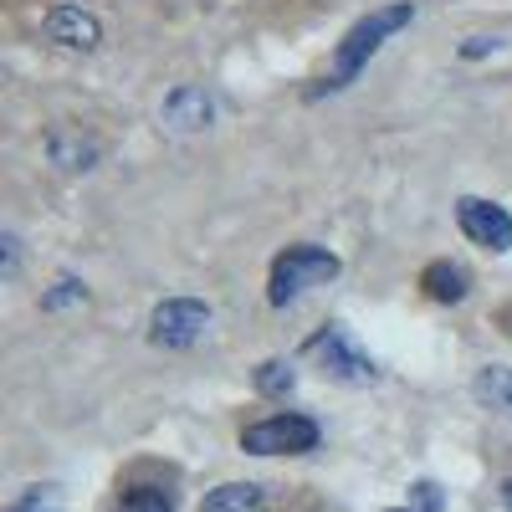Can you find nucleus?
Returning a JSON list of instances; mask_svg holds the SVG:
<instances>
[{
  "label": "nucleus",
  "instance_id": "ddd939ff",
  "mask_svg": "<svg viewBox=\"0 0 512 512\" xmlns=\"http://www.w3.org/2000/svg\"><path fill=\"white\" fill-rule=\"evenodd\" d=\"M251 384L262 395H272V400H282L292 384H297V369L287 364V359H267V364H256V374H251Z\"/></svg>",
  "mask_w": 512,
  "mask_h": 512
},
{
  "label": "nucleus",
  "instance_id": "423d86ee",
  "mask_svg": "<svg viewBox=\"0 0 512 512\" xmlns=\"http://www.w3.org/2000/svg\"><path fill=\"white\" fill-rule=\"evenodd\" d=\"M456 226L461 236L482 246V251H512V210L482 200V195H461L456 200Z\"/></svg>",
  "mask_w": 512,
  "mask_h": 512
},
{
  "label": "nucleus",
  "instance_id": "39448f33",
  "mask_svg": "<svg viewBox=\"0 0 512 512\" xmlns=\"http://www.w3.org/2000/svg\"><path fill=\"white\" fill-rule=\"evenodd\" d=\"M205 328H210V308L200 297H164L149 313V338L159 349H190Z\"/></svg>",
  "mask_w": 512,
  "mask_h": 512
},
{
  "label": "nucleus",
  "instance_id": "9b49d317",
  "mask_svg": "<svg viewBox=\"0 0 512 512\" xmlns=\"http://www.w3.org/2000/svg\"><path fill=\"white\" fill-rule=\"evenodd\" d=\"M420 287L431 292L436 303H461V297H466V272L456 262H431L420 272Z\"/></svg>",
  "mask_w": 512,
  "mask_h": 512
},
{
  "label": "nucleus",
  "instance_id": "f3484780",
  "mask_svg": "<svg viewBox=\"0 0 512 512\" xmlns=\"http://www.w3.org/2000/svg\"><path fill=\"white\" fill-rule=\"evenodd\" d=\"M492 52H502L497 36H472V41H461V62H482V57H492Z\"/></svg>",
  "mask_w": 512,
  "mask_h": 512
},
{
  "label": "nucleus",
  "instance_id": "f8f14e48",
  "mask_svg": "<svg viewBox=\"0 0 512 512\" xmlns=\"http://www.w3.org/2000/svg\"><path fill=\"white\" fill-rule=\"evenodd\" d=\"M47 154L62 164V169H88L98 159V144L93 139H72V134H52L47 139Z\"/></svg>",
  "mask_w": 512,
  "mask_h": 512
},
{
  "label": "nucleus",
  "instance_id": "aec40b11",
  "mask_svg": "<svg viewBox=\"0 0 512 512\" xmlns=\"http://www.w3.org/2000/svg\"><path fill=\"white\" fill-rule=\"evenodd\" d=\"M502 497H507V507H512V482H502Z\"/></svg>",
  "mask_w": 512,
  "mask_h": 512
},
{
  "label": "nucleus",
  "instance_id": "412c9836",
  "mask_svg": "<svg viewBox=\"0 0 512 512\" xmlns=\"http://www.w3.org/2000/svg\"><path fill=\"white\" fill-rule=\"evenodd\" d=\"M390 512H410V507H390Z\"/></svg>",
  "mask_w": 512,
  "mask_h": 512
},
{
  "label": "nucleus",
  "instance_id": "6ab92c4d",
  "mask_svg": "<svg viewBox=\"0 0 512 512\" xmlns=\"http://www.w3.org/2000/svg\"><path fill=\"white\" fill-rule=\"evenodd\" d=\"M415 502H420L425 512H441V487H436V482H415Z\"/></svg>",
  "mask_w": 512,
  "mask_h": 512
},
{
  "label": "nucleus",
  "instance_id": "2eb2a0df",
  "mask_svg": "<svg viewBox=\"0 0 512 512\" xmlns=\"http://www.w3.org/2000/svg\"><path fill=\"white\" fill-rule=\"evenodd\" d=\"M6 512H62V497H57V487H31V492H21Z\"/></svg>",
  "mask_w": 512,
  "mask_h": 512
},
{
  "label": "nucleus",
  "instance_id": "7ed1b4c3",
  "mask_svg": "<svg viewBox=\"0 0 512 512\" xmlns=\"http://www.w3.org/2000/svg\"><path fill=\"white\" fill-rule=\"evenodd\" d=\"M303 359H313L328 379L338 384H374L379 379V364L354 344V333L344 323H323L308 344H303Z\"/></svg>",
  "mask_w": 512,
  "mask_h": 512
},
{
  "label": "nucleus",
  "instance_id": "20e7f679",
  "mask_svg": "<svg viewBox=\"0 0 512 512\" xmlns=\"http://www.w3.org/2000/svg\"><path fill=\"white\" fill-rule=\"evenodd\" d=\"M318 441H323V431L308 415H267L251 431H241L246 456H303V451H318Z\"/></svg>",
  "mask_w": 512,
  "mask_h": 512
},
{
  "label": "nucleus",
  "instance_id": "6e6552de",
  "mask_svg": "<svg viewBox=\"0 0 512 512\" xmlns=\"http://www.w3.org/2000/svg\"><path fill=\"white\" fill-rule=\"evenodd\" d=\"M159 118H164L169 134H200V128H210V118H216V103H210V93H205V88L185 82V88H175V93L164 98Z\"/></svg>",
  "mask_w": 512,
  "mask_h": 512
},
{
  "label": "nucleus",
  "instance_id": "1a4fd4ad",
  "mask_svg": "<svg viewBox=\"0 0 512 512\" xmlns=\"http://www.w3.org/2000/svg\"><path fill=\"white\" fill-rule=\"evenodd\" d=\"M200 512H267V497L256 482H226L200 502Z\"/></svg>",
  "mask_w": 512,
  "mask_h": 512
},
{
  "label": "nucleus",
  "instance_id": "a211bd4d",
  "mask_svg": "<svg viewBox=\"0 0 512 512\" xmlns=\"http://www.w3.org/2000/svg\"><path fill=\"white\" fill-rule=\"evenodd\" d=\"M21 267V241L16 236H0V277H11Z\"/></svg>",
  "mask_w": 512,
  "mask_h": 512
},
{
  "label": "nucleus",
  "instance_id": "f03ea898",
  "mask_svg": "<svg viewBox=\"0 0 512 512\" xmlns=\"http://www.w3.org/2000/svg\"><path fill=\"white\" fill-rule=\"evenodd\" d=\"M338 272H344V262H338L328 246L297 241V246L277 251V262H272V272H267V297H272V308H287V303H297L303 292L328 287Z\"/></svg>",
  "mask_w": 512,
  "mask_h": 512
},
{
  "label": "nucleus",
  "instance_id": "4468645a",
  "mask_svg": "<svg viewBox=\"0 0 512 512\" xmlns=\"http://www.w3.org/2000/svg\"><path fill=\"white\" fill-rule=\"evenodd\" d=\"M118 512H175V497L159 487H134V492H123Z\"/></svg>",
  "mask_w": 512,
  "mask_h": 512
},
{
  "label": "nucleus",
  "instance_id": "dca6fc26",
  "mask_svg": "<svg viewBox=\"0 0 512 512\" xmlns=\"http://www.w3.org/2000/svg\"><path fill=\"white\" fill-rule=\"evenodd\" d=\"M82 297H88V287H82L77 277H62V282H57V292L41 297V308H67V303H82Z\"/></svg>",
  "mask_w": 512,
  "mask_h": 512
},
{
  "label": "nucleus",
  "instance_id": "9d476101",
  "mask_svg": "<svg viewBox=\"0 0 512 512\" xmlns=\"http://www.w3.org/2000/svg\"><path fill=\"white\" fill-rule=\"evenodd\" d=\"M477 400H482L492 415H507V420H512V369L487 364V369L477 374Z\"/></svg>",
  "mask_w": 512,
  "mask_h": 512
},
{
  "label": "nucleus",
  "instance_id": "0eeeda50",
  "mask_svg": "<svg viewBox=\"0 0 512 512\" xmlns=\"http://www.w3.org/2000/svg\"><path fill=\"white\" fill-rule=\"evenodd\" d=\"M41 36H47L52 47H62V52H98L103 21L93 11H82V6H52L47 21H41Z\"/></svg>",
  "mask_w": 512,
  "mask_h": 512
},
{
  "label": "nucleus",
  "instance_id": "f257e3e1",
  "mask_svg": "<svg viewBox=\"0 0 512 512\" xmlns=\"http://www.w3.org/2000/svg\"><path fill=\"white\" fill-rule=\"evenodd\" d=\"M410 16H415V6H384V11H369L364 21H354V31L338 41V52H333V67H328V77L313 88V98H328V93H344L349 82L369 67V57L390 41L400 26H410Z\"/></svg>",
  "mask_w": 512,
  "mask_h": 512
}]
</instances>
